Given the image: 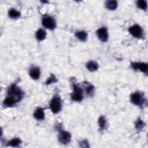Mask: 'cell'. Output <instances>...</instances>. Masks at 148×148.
<instances>
[{
  "instance_id": "obj_1",
  "label": "cell",
  "mask_w": 148,
  "mask_h": 148,
  "mask_svg": "<svg viewBox=\"0 0 148 148\" xmlns=\"http://www.w3.org/2000/svg\"><path fill=\"white\" fill-rule=\"evenodd\" d=\"M24 95V92L16 83H13L8 88L6 97L11 98L16 103L20 102Z\"/></svg>"
},
{
  "instance_id": "obj_2",
  "label": "cell",
  "mask_w": 148,
  "mask_h": 148,
  "mask_svg": "<svg viewBox=\"0 0 148 148\" xmlns=\"http://www.w3.org/2000/svg\"><path fill=\"white\" fill-rule=\"evenodd\" d=\"M130 101L134 105L143 108L147 106V100L143 92L136 91L130 96Z\"/></svg>"
},
{
  "instance_id": "obj_3",
  "label": "cell",
  "mask_w": 148,
  "mask_h": 148,
  "mask_svg": "<svg viewBox=\"0 0 148 148\" xmlns=\"http://www.w3.org/2000/svg\"><path fill=\"white\" fill-rule=\"evenodd\" d=\"M49 108L54 114H57L61 110L62 101L58 94H56L53 97L49 103Z\"/></svg>"
},
{
  "instance_id": "obj_4",
  "label": "cell",
  "mask_w": 148,
  "mask_h": 148,
  "mask_svg": "<svg viewBox=\"0 0 148 148\" xmlns=\"http://www.w3.org/2000/svg\"><path fill=\"white\" fill-rule=\"evenodd\" d=\"M73 91L71 95V99L73 101L80 102L83 99V92L82 88L75 82H72Z\"/></svg>"
},
{
  "instance_id": "obj_5",
  "label": "cell",
  "mask_w": 148,
  "mask_h": 148,
  "mask_svg": "<svg viewBox=\"0 0 148 148\" xmlns=\"http://www.w3.org/2000/svg\"><path fill=\"white\" fill-rule=\"evenodd\" d=\"M57 129L58 131V139L59 142L64 145L69 144L71 140V134L70 132L62 130L60 125H58Z\"/></svg>"
},
{
  "instance_id": "obj_6",
  "label": "cell",
  "mask_w": 148,
  "mask_h": 148,
  "mask_svg": "<svg viewBox=\"0 0 148 148\" xmlns=\"http://www.w3.org/2000/svg\"><path fill=\"white\" fill-rule=\"evenodd\" d=\"M131 67L132 69L136 71H140L146 75L148 73V64L146 62H131Z\"/></svg>"
},
{
  "instance_id": "obj_7",
  "label": "cell",
  "mask_w": 148,
  "mask_h": 148,
  "mask_svg": "<svg viewBox=\"0 0 148 148\" xmlns=\"http://www.w3.org/2000/svg\"><path fill=\"white\" fill-rule=\"evenodd\" d=\"M42 24L43 26L50 30H54L56 27V21L50 16H46L42 18Z\"/></svg>"
},
{
  "instance_id": "obj_8",
  "label": "cell",
  "mask_w": 148,
  "mask_h": 148,
  "mask_svg": "<svg viewBox=\"0 0 148 148\" xmlns=\"http://www.w3.org/2000/svg\"><path fill=\"white\" fill-rule=\"evenodd\" d=\"M129 33L135 38H142L143 36V30L138 24H134L128 28Z\"/></svg>"
},
{
  "instance_id": "obj_9",
  "label": "cell",
  "mask_w": 148,
  "mask_h": 148,
  "mask_svg": "<svg viewBox=\"0 0 148 148\" xmlns=\"http://www.w3.org/2000/svg\"><path fill=\"white\" fill-rule=\"evenodd\" d=\"M97 36L99 40L102 42H106L108 40V29L105 27H102L97 29L96 31Z\"/></svg>"
},
{
  "instance_id": "obj_10",
  "label": "cell",
  "mask_w": 148,
  "mask_h": 148,
  "mask_svg": "<svg viewBox=\"0 0 148 148\" xmlns=\"http://www.w3.org/2000/svg\"><path fill=\"white\" fill-rule=\"evenodd\" d=\"M29 75L34 80H38L40 76V68L36 66H32L29 69Z\"/></svg>"
},
{
  "instance_id": "obj_11",
  "label": "cell",
  "mask_w": 148,
  "mask_h": 148,
  "mask_svg": "<svg viewBox=\"0 0 148 148\" xmlns=\"http://www.w3.org/2000/svg\"><path fill=\"white\" fill-rule=\"evenodd\" d=\"M33 116L36 120H43L45 119L44 108L40 107L37 108L35 110Z\"/></svg>"
},
{
  "instance_id": "obj_12",
  "label": "cell",
  "mask_w": 148,
  "mask_h": 148,
  "mask_svg": "<svg viewBox=\"0 0 148 148\" xmlns=\"http://www.w3.org/2000/svg\"><path fill=\"white\" fill-rule=\"evenodd\" d=\"M98 123L99 125V130L100 131H103L107 128L108 123L106 117L104 116H101L98 120Z\"/></svg>"
},
{
  "instance_id": "obj_13",
  "label": "cell",
  "mask_w": 148,
  "mask_h": 148,
  "mask_svg": "<svg viewBox=\"0 0 148 148\" xmlns=\"http://www.w3.org/2000/svg\"><path fill=\"white\" fill-rule=\"evenodd\" d=\"M86 68L90 72H94L98 70L99 68V65L97 63V62L91 60L88 61L86 64Z\"/></svg>"
},
{
  "instance_id": "obj_14",
  "label": "cell",
  "mask_w": 148,
  "mask_h": 148,
  "mask_svg": "<svg viewBox=\"0 0 148 148\" xmlns=\"http://www.w3.org/2000/svg\"><path fill=\"white\" fill-rule=\"evenodd\" d=\"M75 36L77 39L82 42H86L87 39L88 34L85 31H78L75 32Z\"/></svg>"
},
{
  "instance_id": "obj_15",
  "label": "cell",
  "mask_w": 148,
  "mask_h": 148,
  "mask_svg": "<svg viewBox=\"0 0 148 148\" xmlns=\"http://www.w3.org/2000/svg\"><path fill=\"white\" fill-rule=\"evenodd\" d=\"M46 37V32L42 28L39 29L35 33V38L39 41L43 40Z\"/></svg>"
},
{
  "instance_id": "obj_16",
  "label": "cell",
  "mask_w": 148,
  "mask_h": 148,
  "mask_svg": "<svg viewBox=\"0 0 148 148\" xmlns=\"http://www.w3.org/2000/svg\"><path fill=\"white\" fill-rule=\"evenodd\" d=\"M118 6L117 1H107L105 2V6L109 10H114Z\"/></svg>"
},
{
  "instance_id": "obj_17",
  "label": "cell",
  "mask_w": 148,
  "mask_h": 148,
  "mask_svg": "<svg viewBox=\"0 0 148 148\" xmlns=\"http://www.w3.org/2000/svg\"><path fill=\"white\" fill-rule=\"evenodd\" d=\"M84 88L86 94L89 97H92L94 93L95 90L94 86L88 83H87L84 86Z\"/></svg>"
},
{
  "instance_id": "obj_18",
  "label": "cell",
  "mask_w": 148,
  "mask_h": 148,
  "mask_svg": "<svg viewBox=\"0 0 148 148\" xmlns=\"http://www.w3.org/2000/svg\"><path fill=\"white\" fill-rule=\"evenodd\" d=\"M8 15L9 17H10L11 18L16 19L20 17L21 13L19 11L17 10L16 9L12 8L8 11Z\"/></svg>"
},
{
  "instance_id": "obj_19",
  "label": "cell",
  "mask_w": 148,
  "mask_h": 148,
  "mask_svg": "<svg viewBox=\"0 0 148 148\" xmlns=\"http://www.w3.org/2000/svg\"><path fill=\"white\" fill-rule=\"evenodd\" d=\"M146 126L145 123L140 119V117H139L137 120L135 122V127L136 130L138 131H141Z\"/></svg>"
},
{
  "instance_id": "obj_20",
  "label": "cell",
  "mask_w": 148,
  "mask_h": 148,
  "mask_svg": "<svg viewBox=\"0 0 148 148\" xmlns=\"http://www.w3.org/2000/svg\"><path fill=\"white\" fill-rule=\"evenodd\" d=\"M136 5L138 8L146 11L147 9V2L145 0H138L136 2Z\"/></svg>"
},
{
  "instance_id": "obj_21",
  "label": "cell",
  "mask_w": 148,
  "mask_h": 148,
  "mask_svg": "<svg viewBox=\"0 0 148 148\" xmlns=\"http://www.w3.org/2000/svg\"><path fill=\"white\" fill-rule=\"evenodd\" d=\"M21 143V140H20V138H14L8 142L7 146H10L12 147H19Z\"/></svg>"
},
{
  "instance_id": "obj_22",
  "label": "cell",
  "mask_w": 148,
  "mask_h": 148,
  "mask_svg": "<svg viewBox=\"0 0 148 148\" xmlns=\"http://www.w3.org/2000/svg\"><path fill=\"white\" fill-rule=\"evenodd\" d=\"M58 81V79H57L56 76L51 73L50 76V77H49L47 79V80L46 81V82L45 83V84L46 85H49V84H53V83H55L56 82H57Z\"/></svg>"
},
{
  "instance_id": "obj_23",
  "label": "cell",
  "mask_w": 148,
  "mask_h": 148,
  "mask_svg": "<svg viewBox=\"0 0 148 148\" xmlns=\"http://www.w3.org/2000/svg\"><path fill=\"white\" fill-rule=\"evenodd\" d=\"M79 145H80V146L82 147H89L88 142L87 141V140H82L81 142H80Z\"/></svg>"
}]
</instances>
